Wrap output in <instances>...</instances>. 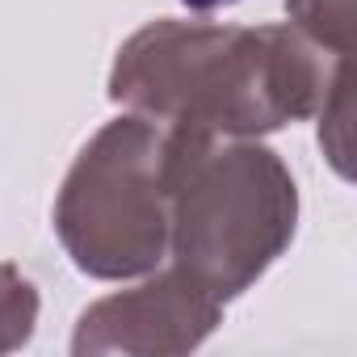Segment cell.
I'll return each mask as SVG.
<instances>
[{"label": "cell", "instance_id": "6da1fadb", "mask_svg": "<svg viewBox=\"0 0 357 357\" xmlns=\"http://www.w3.org/2000/svg\"><path fill=\"white\" fill-rule=\"evenodd\" d=\"M181 5L198 9V13H211V9H223V5H236V0H181Z\"/></svg>", "mask_w": 357, "mask_h": 357}]
</instances>
